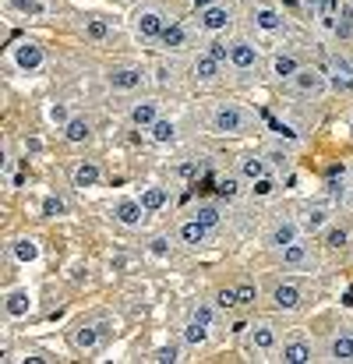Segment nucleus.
Returning a JSON list of instances; mask_svg holds the SVG:
<instances>
[{"instance_id":"nucleus-37","label":"nucleus","mask_w":353,"mask_h":364,"mask_svg":"<svg viewBox=\"0 0 353 364\" xmlns=\"http://www.w3.org/2000/svg\"><path fill=\"white\" fill-rule=\"evenodd\" d=\"M148 361L152 364H177L180 361V350H177V347H156V350L148 354Z\"/></svg>"},{"instance_id":"nucleus-7","label":"nucleus","mask_w":353,"mask_h":364,"mask_svg":"<svg viewBox=\"0 0 353 364\" xmlns=\"http://www.w3.org/2000/svg\"><path fill=\"white\" fill-rule=\"evenodd\" d=\"M258 60H261V50L251 39H244V36L230 39V64H234L237 71H254Z\"/></svg>"},{"instance_id":"nucleus-15","label":"nucleus","mask_w":353,"mask_h":364,"mask_svg":"<svg viewBox=\"0 0 353 364\" xmlns=\"http://www.w3.org/2000/svg\"><path fill=\"white\" fill-rule=\"evenodd\" d=\"M114 216H117V223H124V227H138L148 213H145V205L138 198H120L117 205H114Z\"/></svg>"},{"instance_id":"nucleus-25","label":"nucleus","mask_w":353,"mask_h":364,"mask_svg":"<svg viewBox=\"0 0 353 364\" xmlns=\"http://www.w3.org/2000/svg\"><path fill=\"white\" fill-rule=\"evenodd\" d=\"M60 131H64V138H67L71 145H82V141L92 138V121H89V117H71Z\"/></svg>"},{"instance_id":"nucleus-3","label":"nucleus","mask_w":353,"mask_h":364,"mask_svg":"<svg viewBox=\"0 0 353 364\" xmlns=\"http://www.w3.org/2000/svg\"><path fill=\"white\" fill-rule=\"evenodd\" d=\"M145 82H148V71L138 68V64H117V68L107 71V85L114 92H138Z\"/></svg>"},{"instance_id":"nucleus-9","label":"nucleus","mask_w":353,"mask_h":364,"mask_svg":"<svg viewBox=\"0 0 353 364\" xmlns=\"http://www.w3.org/2000/svg\"><path fill=\"white\" fill-rule=\"evenodd\" d=\"M219 75H223V60H216L212 53H198L195 60H191V78L198 82V85H212V82H219Z\"/></svg>"},{"instance_id":"nucleus-5","label":"nucleus","mask_w":353,"mask_h":364,"mask_svg":"<svg viewBox=\"0 0 353 364\" xmlns=\"http://www.w3.org/2000/svg\"><path fill=\"white\" fill-rule=\"evenodd\" d=\"M166 25H170V21H166V14H163L159 7H141V11L134 14V36H138L141 43H159V36H163Z\"/></svg>"},{"instance_id":"nucleus-41","label":"nucleus","mask_w":353,"mask_h":364,"mask_svg":"<svg viewBox=\"0 0 353 364\" xmlns=\"http://www.w3.org/2000/svg\"><path fill=\"white\" fill-rule=\"evenodd\" d=\"M237 297H240L244 308H251V304L258 301V287H254V283H240V287H237Z\"/></svg>"},{"instance_id":"nucleus-14","label":"nucleus","mask_w":353,"mask_h":364,"mask_svg":"<svg viewBox=\"0 0 353 364\" xmlns=\"http://www.w3.org/2000/svg\"><path fill=\"white\" fill-rule=\"evenodd\" d=\"M300 301H304V290L293 287V283H279V287L272 290V304H276L279 311H297Z\"/></svg>"},{"instance_id":"nucleus-38","label":"nucleus","mask_w":353,"mask_h":364,"mask_svg":"<svg viewBox=\"0 0 353 364\" xmlns=\"http://www.w3.org/2000/svg\"><path fill=\"white\" fill-rule=\"evenodd\" d=\"M272 191H276V177H272V173H265V177H258V181L251 184V195H254V198H268Z\"/></svg>"},{"instance_id":"nucleus-50","label":"nucleus","mask_w":353,"mask_h":364,"mask_svg":"<svg viewBox=\"0 0 353 364\" xmlns=\"http://www.w3.org/2000/svg\"><path fill=\"white\" fill-rule=\"evenodd\" d=\"M195 11H205V7H212V4H219V0H188Z\"/></svg>"},{"instance_id":"nucleus-34","label":"nucleus","mask_w":353,"mask_h":364,"mask_svg":"<svg viewBox=\"0 0 353 364\" xmlns=\"http://www.w3.org/2000/svg\"><path fill=\"white\" fill-rule=\"evenodd\" d=\"M71 117H75V114H71V107H67L64 100H57V103H50V107H46V121L57 124V127H64Z\"/></svg>"},{"instance_id":"nucleus-35","label":"nucleus","mask_w":353,"mask_h":364,"mask_svg":"<svg viewBox=\"0 0 353 364\" xmlns=\"http://www.w3.org/2000/svg\"><path fill=\"white\" fill-rule=\"evenodd\" d=\"M347 241H350L347 227H329V230L322 234V244H325L329 251H340V247H347Z\"/></svg>"},{"instance_id":"nucleus-47","label":"nucleus","mask_w":353,"mask_h":364,"mask_svg":"<svg viewBox=\"0 0 353 364\" xmlns=\"http://www.w3.org/2000/svg\"><path fill=\"white\" fill-rule=\"evenodd\" d=\"M152 255H156V258H166V255H170V241H166V237H152Z\"/></svg>"},{"instance_id":"nucleus-2","label":"nucleus","mask_w":353,"mask_h":364,"mask_svg":"<svg viewBox=\"0 0 353 364\" xmlns=\"http://www.w3.org/2000/svg\"><path fill=\"white\" fill-rule=\"evenodd\" d=\"M290 89L297 92V96H308V100H322L332 85H329V75L322 71V68H308V64H300V71L290 78Z\"/></svg>"},{"instance_id":"nucleus-22","label":"nucleus","mask_w":353,"mask_h":364,"mask_svg":"<svg viewBox=\"0 0 353 364\" xmlns=\"http://www.w3.org/2000/svg\"><path fill=\"white\" fill-rule=\"evenodd\" d=\"M237 170H240V177H244V181H251V184H254L258 177H265V173H268V159H265V156L247 152V156H240V166H237Z\"/></svg>"},{"instance_id":"nucleus-30","label":"nucleus","mask_w":353,"mask_h":364,"mask_svg":"<svg viewBox=\"0 0 353 364\" xmlns=\"http://www.w3.org/2000/svg\"><path fill=\"white\" fill-rule=\"evenodd\" d=\"M148 138H152L156 145H170V141L177 138V124L166 121V117H159V121L148 127Z\"/></svg>"},{"instance_id":"nucleus-1","label":"nucleus","mask_w":353,"mask_h":364,"mask_svg":"<svg viewBox=\"0 0 353 364\" xmlns=\"http://www.w3.org/2000/svg\"><path fill=\"white\" fill-rule=\"evenodd\" d=\"M209 127H212V134H223V138L247 134L251 114H247L244 107H237V103H219V107L212 110V117H209Z\"/></svg>"},{"instance_id":"nucleus-24","label":"nucleus","mask_w":353,"mask_h":364,"mask_svg":"<svg viewBox=\"0 0 353 364\" xmlns=\"http://www.w3.org/2000/svg\"><path fill=\"white\" fill-rule=\"evenodd\" d=\"M11 255H14V262L32 265V262H39V241L36 237H14L11 241Z\"/></svg>"},{"instance_id":"nucleus-20","label":"nucleus","mask_w":353,"mask_h":364,"mask_svg":"<svg viewBox=\"0 0 353 364\" xmlns=\"http://www.w3.org/2000/svg\"><path fill=\"white\" fill-rule=\"evenodd\" d=\"M279 258H283L286 269H304V265H311V247L300 244V241H293V244H286V247L279 251Z\"/></svg>"},{"instance_id":"nucleus-51","label":"nucleus","mask_w":353,"mask_h":364,"mask_svg":"<svg viewBox=\"0 0 353 364\" xmlns=\"http://www.w3.org/2000/svg\"><path fill=\"white\" fill-rule=\"evenodd\" d=\"M25 364H46V358L43 354H28V358H21Z\"/></svg>"},{"instance_id":"nucleus-17","label":"nucleus","mask_w":353,"mask_h":364,"mask_svg":"<svg viewBox=\"0 0 353 364\" xmlns=\"http://www.w3.org/2000/svg\"><path fill=\"white\" fill-rule=\"evenodd\" d=\"M99 340H103V333H99L96 326H78V329H71V347L82 350V354H92V350L99 347Z\"/></svg>"},{"instance_id":"nucleus-26","label":"nucleus","mask_w":353,"mask_h":364,"mask_svg":"<svg viewBox=\"0 0 353 364\" xmlns=\"http://www.w3.org/2000/svg\"><path fill=\"white\" fill-rule=\"evenodd\" d=\"M311 358H315V347H311V343H304V340H293V343H283V358H279V361L308 364Z\"/></svg>"},{"instance_id":"nucleus-44","label":"nucleus","mask_w":353,"mask_h":364,"mask_svg":"<svg viewBox=\"0 0 353 364\" xmlns=\"http://www.w3.org/2000/svg\"><path fill=\"white\" fill-rule=\"evenodd\" d=\"M237 191H240V181H237V177H223V181H219V195H223V198H237Z\"/></svg>"},{"instance_id":"nucleus-29","label":"nucleus","mask_w":353,"mask_h":364,"mask_svg":"<svg viewBox=\"0 0 353 364\" xmlns=\"http://www.w3.org/2000/svg\"><path fill=\"white\" fill-rule=\"evenodd\" d=\"M7 7L21 18H46V0H7Z\"/></svg>"},{"instance_id":"nucleus-10","label":"nucleus","mask_w":353,"mask_h":364,"mask_svg":"<svg viewBox=\"0 0 353 364\" xmlns=\"http://www.w3.org/2000/svg\"><path fill=\"white\" fill-rule=\"evenodd\" d=\"M300 241V223H293V220H283V223H276L272 230H268V237H265V244L272 247V251H283L286 244Z\"/></svg>"},{"instance_id":"nucleus-46","label":"nucleus","mask_w":353,"mask_h":364,"mask_svg":"<svg viewBox=\"0 0 353 364\" xmlns=\"http://www.w3.org/2000/svg\"><path fill=\"white\" fill-rule=\"evenodd\" d=\"M156 82H159V85H170V82H173V64H159V68H156Z\"/></svg>"},{"instance_id":"nucleus-33","label":"nucleus","mask_w":353,"mask_h":364,"mask_svg":"<svg viewBox=\"0 0 353 364\" xmlns=\"http://www.w3.org/2000/svg\"><path fill=\"white\" fill-rule=\"evenodd\" d=\"M322 227H329V213H325V209H311V213L300 220V230H304V234H315V230H322Z\"/></svg>"},{"instance_id":"nucleus-36","label":"nucleus","mask_w":353,"mask_h":364,"mask_svg":"<svg viewBox=\"0 0 353 364\" xmlns=\"http://www.w3.org/2000/svg\"><path fill=\"white\" fill-rule=\"evenodd\" d=\"M43 216H46V220L67 216V205H64V198H57V195H46V198H43Z\"/></svg>"},{"instance_id":"nucleus-18","label":"nucleus","mask_w":353,"mask_h":364,"mask_svg":"<svg viewBox=\"0 0 353 364\" xmlns=\"http://www.w3.org/2000/svg\"><path fill=\"white\" fill-rule=\"evenodd\" d=\"M276 329L268 326V322H261V326H254L251 333H247V347L251 350H258V354H265V350H276Z\"/></svg>"},{"instance_id":"nucleus-23","label":"nucleus","mask_w":353,"mask_h":364,"mask_svg":"<svg viewBox=\"0 0 353 364\" xmlns=\"http://www.w3.org/2000/svg\"><path fill=\"white\" fill-rule=\"evenodd\" d=\"M138 202H141V205H145V213L152 216V213H163V209H166V202H170V191H166V188H159V184H152V188H141Z\"/></svg>"},{"instance_id":"nucleus-13","label":"nucleus","mask_w":353,"mask_h":364,"mask_svg":"<svg viewBox=\"0 0 353 364\" xmlns=\"http://www.w3.org/2000/svg\"><path fill=\"white\" fill-rule=\"evenodd\" d=\"M99 166L92 163V159H82V163H75V170H71V188H78V191H89V188H96L99 184Z\"/></svg>"},{"instance_id":"nucleus-8","label":"nucleus","mask_w":353,"mask_h":364,"mask_svg":"<svg viewBox=\"0 0 353 364\" xmlns=\"http://www.w3.org/2000/svg\"><path fill=\"white\" fill-rule=\"evenodd\" d=\"M251 21H254L258 32H268V36H276V32L286 28V14H283L279 7H272V4H258V7L251 11Z\"/></svg>"},{"instance_id":"nucleus-21","label":"nucleus","mask_w":353,"mask_h":364,"mask_svg":"<svg viewBox=\"0 0 353 364\" xmlns=\"http://www.w3.org/2000/svg\"><path fill=\"white\" fill-rule=\"evenodd\" d=\"M268 71H272V78L290 82V78L300 71V60H297L293 53H276V57H272V64H268Z\"/></svg>"},{"instance_id":"nucleus-32","label":"nucleus","mask_w":353,"mask_h":364,"mask_svg":"<svg viewBox=\"0 0 353 364\" xmlns=\"http://www.w3.org/2000/svg\"><path fill=\"white\" fill-rule=\"evenodd\" d=\"M205 340H209V326H202V322L191 318V322L184 326V343H188V347H202Z\"/></svg>"},{"instance_id":"nucleus-4","label":"nucleus","mask_w":353,"mask_h":364,"mask_svg":"<svg viewBox=\"0 0 353 364\" xmlns=\"http://www.w3.org/2000/svg\"><path fill=\"white\" fill-rule=\"evenodd\" d=\"M11 60H14V68H18V71L36 75V71L46 64V50H43L36 39H18V43L11 46Z\"/></svg>"},{"instance_id":"nucleus-31","label":"nucleus","mask_w":353,"mask_h":364,"mask_svg":"<svg viewBox=\"0 0 353 364\" xmlns=\"http://www.w3.org/2000/svg\"><path fill=\"white\" fill-rule=\"evenodd\" d=\"M85 39L107 43V39H110V21H107V18H89V21H85Z\"/></svg>"},{"instance_id":"nucleus-19","label":"nucleus","mask_w":353,"mask_h":364,"mask_svg":"<svg viewBox=\"0 0 353 364\" xmlns=\"http://www.w3.org/2000/svg\"><path fill=\"white\" fill-rule=\"evenodd\" d=\"M205 237H209V227H205V223H198L195 216H191V220H184V223H180V230H177V241L184 244V247H198V244H205Z\"/></svg>"},{"instance_id":"nucleus-49","label":"nucleus","mask_w":353,"mask_h":364,"mask_svg":"<svg viewBox=\"0 0 353 364\" xmlns=\"http://www.w3.org/2000/svg\"><path fill=\"white\" fill-rule=\"evenodd\" d=\"M268 163H276V166H286V152H268Z\"/></svg>"},{"instance_id":"nucleus-39","label":"nucleus","mask_w":353,"mask_h":364,"mask_svg":"<svg viewBox=\"0 0 353 364\" xmlns=\"http://www.w3.org/2000/svg\"><path fill=\"white\" fill-rule=\"evenodd\" d=\"M195 220H198V223H205V227H209V230H212V227H216V223H219V209H216V205H209V202H205V205H198V209H195Z\"/></svg>"},{"instance_id":"nucleus-45","label":"nucleus","mask_w":353,"mask_h":364,"mask_svg":"<svg viewBox=\"0 0 353 364\" xmlns=\"http://www.w3.org/2000/svg\"><path fill=\"white\" fill-rule=\"evenodd\" d=\"M212 315H216V311H212L209 304H198V308L191 311V318H195V322H202V326H212Z\"/></svg>"},{"instance_id":"nucleus-43","label":"nucleus","mask_w":353,"mask_h":364,"mask_svg":"<svg viewBox=\"0 0 353 364\" xmlns=\"http://www.w3.org/2000/svg\"><path fill=\"white\" fill-rule=\"evenodd\" d=\"M332 75H340V78H350L353 82V64L347 57H332Z\"/></svg>"},{"instance_id":"nucleus-48","label":"nucleus","mask_w":353,"mask_h":364,"mask_svg":"<svg viewBox=\"0 0 353 364\" xmlns=\"http://www.w3.org/2000/svg\"><path fill=\"white\" fill-rule=\"evenodd\" d=\"M300 4L311 11V18H322V4H325V0H300Z\"/></svg>"},{"instance_id":"nucleus-52","label":"nucleus","mask_w":353,"mask_h":364,"mask_svg":"<svg viewBox=\"0 0 353 364\" xmlns=\"http://www.w3.org/2000/svg\"><path fill=\"white\" fill-rule=\"evenodd\" d=\"M350 124H353V114H350Z\"/></svg>"},{"instance_id":"nucleus-40","label":"nucleus","mask_w":353,"mask_h":364,"mask_svg":"<svg viewBox=\"0 0 353 364\" xmlns=\"http://www.w3.org/2000/svg\"><path fill=\"white\" fill-rule=\"evenodd\" d=\"M205 53H212L216 60L230 64V43H223V39H209V43H205Z\"/></svg>"},{"instance_id":"nucleus-11","label":"nucleus","mask_w":353,"mask_h":364,"mask_svg":"<svg viewBox=\"0 0 353 364\" xmlns=\"http://www.w3.org/2000/svg\"><path fill=\"white\" fill-rule=\"evenodd\" d=\"M4 311H7V318H25V315L32 311V294H28L25 287L7 290V294H4Z\"/></svg>"},{"instance_id":"nucleus-16","label":"nucleus","mask_w":353,"mask_h":364,"mask_svg":"<svg viewBox=\"0 0 353 364\" xmlns=\"http://www.w3.org/2000/svg\"><path fill=\"white\" fill-rule=\"evenodd\" d=\"M188 43H191V32H188L184 21H170V25L163 28V36H159V46H163V50H184Z\"/></svg>"},{"instance_id":"nucleus-27","label":"nucleus","mask_w":353,"mask_h":364,"mask_svg":"<svg viewBox=\"0 0 353 364\" xmlns=\"http://www.w3.org/2000/svg\"><path fill=\"white\" fill-rule=\"evenodd\" d=\"M332 36H336L340 43L353 39V0L343 4V11H340V18H336V25H332Z\"/></svg>"},{"instance_id":"nucleus-42","label":"nucleus","mask_w":353,"mask_h":364,"mask_svg":"<svg viewBox=\"0 0 353 364\" xmlns=\"http://www.w3.org/2000/svg\"><path fill=\"white\" fill-rule=\"evenodd\" d=\"M216 304H219L223 311H227V308H237V304H240V297H237V287H227V290H219V294H216Z\"/></svg>"},{"instance_id":"nucleus-6","label":"nucleus","mask_w":353,"mask_h":364,"mask_svg":"<svg viewBox=\"0 0 353 364\" xmlns=\"http://www.w3.org/2000/svg\"><path fill=\"white\" fill-rule=\"evenodd\" d=\"M234 25V7L230 4H212V7H205V11H198V28L202 32H209V36H219V32H227Z\"/></svg>"},{"instance_id":"nucleus-28","label":"nucleus","mask_w":353,"mask_h":364,"mask_svg":"<svg viewBox=\"0 0 353 364\" xmlns=\"http://www.w3.org/2000/svg\"><path fill=\"white\" fill-rule=\"evenodd\" d=\"M329 358H332V361L350 364L353 361V336H347V333L332 336V343H329Z\"/></svg>"},{"instance_id":"nucleus-12","label":"nucleus","mask_w":353,"mask_h":364,"mask_svg":"<svg viewBox=\"0 0 353 364\" xmlns=\"http://www.w3.org/2000/svg\"><path fill=\"white\" fill-rule=\"evenodd\" d=\"M127 121H131V127L148 131L152 124L159 121V103H156V100H141V103H134V107L127 110Z\"/></svg>"}]
</instances>
